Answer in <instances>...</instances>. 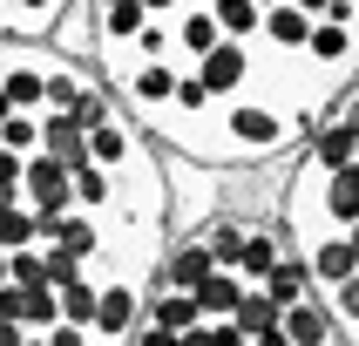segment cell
<instances>
[{"mask_svg":"<svg viewBox=\"0 0 359 346\" xmlns=\"http://www.w3.org/2000/svg\"><path fill=\"white\" fill-rule=\"evenodd\" d=\"M34 244V211L27 204H7L0 211V251H27Z\"/></svg>","mask_w":359,"mask_h":346,"instance_id":"21","label":"cell"},{"mask_svg":"<svg viewBox=\"0 0 359 346\" xmlns=\"http://www.w3.org/2000/svg\"><path fill=\"white\" fill-rule=\"evenodd\" d=\"M346 238H353V258H359V224H353V231H346Z\"/></svg>","mask_w":359,"mask_h":346,"instance_id":"32","label":"cell"},{"mask_svg":"<svg viewBox=\"0 0 359 346\" xmlns=\"http://www.w3.org/2000/svg\"><path fill=\"white\" fill-rule=\"evenodd\" d=\"M251 346H292V340H285L278 326H264V333H251Z\"/></svg>","mask_w":359,"mask_h":346,"instance_id":"27","label":"cell"},{"mask_svg":"<svg viewBox=\"0 0 359 346\" xmlns=\"http://www.w3.org/2000/svg\"><path fill=\"white\" fill-rule=\"evenodd\" d=\"M292 7H299V14H312V20H319L325 7H332V0H292Z\"/></svg>","mask_w":359,"mask_h":346,"instance_id":"28","label":"cell"},{"mask_svg":"<svg viewBox=\"0 0 359 346\" xmlns=\"http://www.w3.org/2000/svg\"><path fill=\"white\" fill-rule=\"evenodd\" d=\"M258 292L278 305V312H285V305H299L305 292H312V272H305V258H299V251H285V258L264 272V285H258Z\"/></svg>","mask_w":359,"mask_h":346,"instance_id":"16","label":"cell"},{"mask_svg":"<svg viewBox=\"0 0 359 346\" xmlns=\"http://www.w3.org/2000/svg\"><path fill=\"white\" fill-rule=\"evenodd\" d=\"M88 346H95V340H88Z\"/></svg>","mask_w":359,"mask_h":346,"instance_id":"35","label":"cell"},{"mask_svg":"<svg viewBox=\"0 0 359 346\" xmlns=\"http://www.w3.org/2000/svg\"><path fill=\"white\" fill-rule=\"evenodd\" d=\"M95 299H102V279H95V272H81L75 285H61V292H55L61 319H68V326H81V333L95 326Z\"/></svg>","mask_w":359,"mask_h":346,"instance_id":"18","label":"cell"},{"mask_svg":"<svg viewBox=\"0 0 359 346\" xmlns=\"http://www.w3.org/2000/svg\"><path fill=\"white\" fill-rule=\"evenodd\" d=\"M319 218L332 224V231H353V224H359V157L319 183Z\"/></svg>","mask_w":359,"mask_h":346,"instance_id":"10","label":"cell"},{"mask_svg":"<svg viewBox=\"0 0 359 346\" xmlns=\"http://www.w3.org/2000/svg\"><path fill=\"white\" fill-rule=\"evenodd\" d=\"M190 299H197L203 319H231V312H238V299H244V279H238V272H210Z\"/></svg>","mask_w":359,"mask_h":346,"instance_id":"17","label":"cell"},{"mask_svg":"<svg viewBox=\"0 0 359 346\" xmlns=\"http://www.w3.org/2000/svg\"><path fill=\"white\" fill-rule=\"evenodd\" d=\"M325 305H332V319H339V333L353 340V333H359V272H353L346 285H332V292H325Z\"/></svg>","mask_w":359,"mask_h":346,"instance_id":"23","label":"cell"},{"mask_svg":"<svg viewBox=\"0 0 359 346\" xmlns=\"http://www.w3.org/2000/svg\"><path fill=\"white\" fill-rule=\"evenodd\" d=\"M251 7H258V14H264V7H285V0H251Z\"/></svg>","mask_w":359,"mask_h":346,"instance_id":"30","label":"cell"},{"mask_svg":"<svg viewBox=\"0 0 359 346\" xmlns=\"http://www.w3.org/2000/svg\"><path fill=\"white\" fill-rule=\"evenodd\" d=\"M190 75L203 81V95H210V102H238V95H251L258 61H251V48H244V41H217V48H210Z\"/></svg>","mask_w":359,"mask_h":346,"instance_id":"3","label":"cell"},{"mask_svg":"<svg viewBox=\"0 0 359 346\" xmlns=\"http://www.w3.org/2000/svg\"><path fill=\"white\" fill-rule=\"evenodd\" d=\"M142 326H163V333H190V326H203V312H197V299H190V292L149 285V292H142Z\"/></svg>","mask_w":359,"mask_h":346,"instance_id":"15","label":"cell"},{"mask_svg":"<svg viewBox=\"0 0 359 346\" xmlns=\"http://www.w3.org/2000/svg\"><path fill=\"white\" fill-rule=\"evenodd\" d=\"M0 149H7V157H34L41 149V122L34 116H7L0 122Z\"/></svg>","mask_w":359,"mask_h":346,"instance_id":"22","label":"cell"},{"mask_svg":"<svg viewBox=\"0 0 359 346\" xmlns=\"http://www.w3.org/2000/svg\"><path fill=\"white\" fill-rule=\"evenodd\" d=\"M20 204L34 211V224H55V218H68L75 211V190H68V170H61L55 157H27L20 163Z\"/></svg>","mask_w":359,"mask_h":346,"instance_id":"4","label":"cell"},{"mask_svg":"<svg viewBox=\"0 0 359 346\" xmlns=\"http://www.w3.org/2000/svg\"><path fill=\"white\" fill-rule=\"evenodd\" d=\"M48 41H55L61 61H81V68H88V61H95V7H88V0H68L61 20L48 27Z\"/></svg>","mask_w":359,"mask_h":346,"instance_id":"9","label":"cell"},{"mask_svg":"<svg viewBox=\"0 0 359 346\" xmlns=\"http://www.w3.org/2000/svg\"><path fill=\"white\" fill-rule=\"evenodd\" d=\"M20 346H48V340H41V333H27V340H20Z\"/></svg>","mask_w":359,"mask_h":346,"instance_id":"31","label":"cell"},{"mask_svg":"<svg viewBox=\"0 0 359 346\" xmlns=\"http://www.w3.org/2000/svg\"><path fill=\"white\" fill-rule=\"evenodd\" d=\"M278 333L292 346H339L346 340L339 319H332V305H325V292H305L299 305H285V312H278Z\"/></svg>","mask_w":359,"mask_h":346,"instance_id":"6","label":"cell"},{"mask_svg":"<svg viewBox=\"0 0 359 346\" xmlns=\"http://www.w3.org/2000/svg\"><path fill=\"white\" fill-rule=\"evenodd\" d=\"M299 258H305V272H312V292H332V285H346L359 272L353 238H346V231H319L312 244H299Z\"/></svg>","mask_w":359,"mask_h":346,"instance_id":"7","label":"cell"},{"mask_svg":"<svg viewBox=\"0 0 359 346\" xmlns=\"http://www.w3.org/2000/svg\"><path fill=\"white\" fill-rule=\"evenodd\" d=\"M183 7H210V0H183Z\"/></svg>","mask_w":359,"mask_h":346,"instance_id":"34","label":"cell"},{"mask_svg":"<svg viewBox=\"0 0 359 346\" xmlns=\"http://www.w3.org/2000/svg\"><path fill=\"white\" fill-rule=\"evenodd\" d=\"M20 340H27V333H20V326H7V319H0V346H20Z\"/></svg>","mask_w":359,"mask_h":346,"instance_id":"29","label":"cell"},{"mask_svg":"<svg viewBox=\"0 0 359 346\" xmlns=\"http://www.w3.org/2000/svg\"><path fill=\"white\" fill-rule=\"evenodd\" d=\"M258 41L271 48V55H305V41H312V14H299L292 0H285V7H264Z\"/></svg>","mask_w":359,"mask_h":346,"instance_id":"14","label":"cell"},{"mask_svg":"<svg viewBox=\"0 0 359 346\" xmlns=\"http://www.w3.org/2000/svg\"><path fill=\"white\" fill-rule=\"evenodd\" d=\"M41 340H48V346H88V333H81V326H68V319H55Z\"/></svg>","mask_w":359,"mask_h":346,"instance_id":"25","label":"cell"},{"mask_svg":"<svg viewBox=\"0 0 359 346\" xmlns=\"http://www.w3.org/2000/svg\"><path fill=\"white\" fill-rule=\"evenodd\" d=\"M95 279H102V299H95V326H88V340H95V346H122L142 326V285L122 279V272H95Z\"/></svg>","mask_w":359,"mask_h":346,"instance_id":"2","label":"cell"},{"mask_svg":"<svg viewBox=\"0 0 359 346\" xmlns=\"http://www.w3.org/2000/svg\"><path fill=\"white\" fill-rule=\"evenodd\" d=\"M244 346H251V340H244Z\"/></svg>","mask_w":359,"mask_h":346,"instance_id":"36","label":"cell"},{"mask_svg":"<svg viewBox=\"0 0 359 346\" xmlns=\"http://www.w3.org/2000/svg\"><path fill=\"white\" fill-rule=\"evenodd\" d=\"M163 204H170V231L177 238H197L203 224L217 218V197L231 170H210V163H190V157H163Z\"/></svg>","mask_w":359,"mask_h":346,"instance_id":"1","label":"cell"},{"mask_svg":"<svg viewBox=\"0 0 359 346\" xmlns=\"http://www.w3.org/2000/svg\"><path fill=\"white\" fill-rule=\"evenodd\" d=\"M319 122H339L346 136L359 142V75L346 81V95H332V102H325V116H319Z\"/></svg>","mask_w":359,"mask_h":346,"instance_id":"24","label":"cell"},{"mask_svg":"<svg viewBox=\"0 0 359 346\" xmlns=\"http://www.w3.org/2000/svg\"><path fill=\"white\" fill-rule=\"evenodd\" d=\"M149 142H142V129H136V116H109L102 129H88V163L95 170H122V163H136Z\"/></svg>","mask_w":359,"mask_h":346,"instance_id":"8","label":"cell"},{"mask_svg":"<svg viewBox=\"0 0 359 346\" xmlns=\"http://www.w3.org/2000/svg\"><path fill=\"white\" fill-rule=\"evenodd\" d=\"M95 68H81V61H61L55 48H48V95H41V109H55V116H68V109H75L81 95H88V88H95Z\"/></svg>","mask_w":359,"mask_h":346,"instance_id":"11","label":"cell"},{"mask_svg":"<svg viewBox=\"0 0 359 346\" xmlns=\"http://www.w3.org/2000/svg\"><path fill=\"white\" fill-rule=\"evenodd\" d=\"M231 326H238L244 340H251V333H264V326H278V305L264 299L258 285H244V299H238V312H231Z\"/></svg>","mask_w":359,"mask_h":346,"instance_id":"20","label":"cell"},{"mask_svg":"<svg viewBox=\"0 0 359 346\" xmlns=\"http://www.w3.org/2000/svg\"><path fill=\"white\" fill-rule=\"evenodd\" d=\"M285 251H292V238H285V231L251 224V231H244V244H238V279H244V285H264V272H271Z\"/></svg>","mask_w":359,"mask_h":346,"instance_id":"13","label":"cell"},{"mask_svg":"<svg viewBox=\"0 0 359 346\" xmlns=\"http://www.w3.org/2000/svg\"><path fill=\"white\" fill-rule=\"evenodd\" d=\"M210 20H217V34H224V41H244V48H251L264 14L251 7V0H210Z\"/></svg>","mask_w":359,"mask_h":346,"instance_id":"19","label":"cell"},{"mask_svg":"<svg viewBox=\"0 0 359 346\" xmlns=\"http://www.w3.org/2000/svg\"><path fill=\"white\" fill-rule=\"evenodd\" d=\"M210 272H217V258H210V244H203V238H163V258H156V279H149V285L197 292Z\"/></svg>","mask_w":359,"mask_h":346,"instance_id":"5","label":"cell"},{"mask_svg":"<svg viewBox=\"0 0 359 346\" xmlns=\"http://www.w3.org/2000/svg\"><path fill=\"white\" fill-rule=\"evenodd\" d=\"M34 122H41V157H55L61 170L75 177L81 163H88V136L75 129V116H55V109H41Z\"/></svg>","mask_w":359,"mask_h":346,"instance_id":"12","label":"cell"},{"mask_svg":"<svg viewBox=\"0 0 359 346\" xmlns=\"http://www.w3.org/2000/svg\"><path fill=\"white\" fill-rule=\"evenodd\" d=\"M0 285H7V251H0Z\"/></svg>","mask_w":359,"mask_h":346,"instance_id":"33","label":"cell"},{"mask_svg":"<svg viewBox=\"0 0 359 346\" xmlns=\"http://www.w3.org/2000/svg\"><path fill=\"white\" fill-rule=\"evenodd\" d=\"M177 346H217V333H210V319L190 326V333H177Z\"/></svg>","mask_w":359,"mask_h":346,"instance_id":"26","label":"cell"}]
</instances>
